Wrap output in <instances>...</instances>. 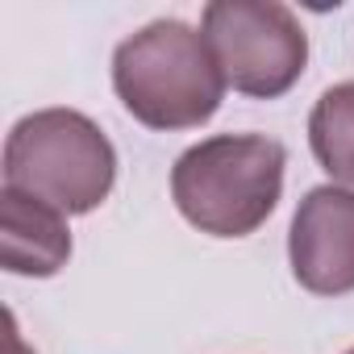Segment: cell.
<instances>
[{"instance_id":"obj_1","label":"cell","mask_w":354,"mask_h":354,"mask_svg":"<svg viewBox=\"0 0 354 354\" xmlns=\"http://www.w3.org/2000/svg\"><path fill=\"white\" fill-rule=\"evenodd\" d=\"M221 63L188 21H150L113 50V92L146 129H196L225 100Z\"/></svg>"},{"instance_id":"obj_8","label":"cell","mask_w":354,"mask_h":354,"mask_svg":"<svg viewBox=\"0 0 354 354\" xmlns=\"http://www.w3.org/2000/svg\"><path fill=\"white\" fill-rule=\"evenodd\" d=\"M9 354H30L26 342H21V333H17V317L13 313H9Z\"/></svg>"},{"instance_id":"obj_5","label":"cell","mask_w":354,"mask_h":354,"mask_svg":"<svg viewBox=\"0 0 354 354\" xmlns=\"http://www.w3.org/2000/svg\"><path fill=\"white\" fill-rule=\"evenodd\" d=\"M288 259L304 292H354V188L321 184L304 192L288 230Z\"/></svg>"},{"instance_id":"obj_6","label":"cell","mask_w":354,"mask_h":354,"mask_svg":"<svg viewBox=\"0 0 354 354\" xmlns=\"http://www.w3.org/2000/svg\"><path fill=\"white\" fill-rule=\"evenodd\" d=\"M0 242H5V271L50 279L71 259L67 213L55 205L26 196L17 188H0Z\"/></svg>"},{"instance_id":"obj_9","label":"cell","mask_w":354,"mask_h":354,"mask_svg":"<svg viewBox=\"0 0 354 354\" xmlns=\"http://www.w3.org/2000/svg\"><path fill=\"white\" fill-rule=\"evenodd\" d=\"M346 354H354V346H350V350H346Z\"/></svg>"},{"instance_id":"obj_4","label":"cell","mask_w":354,"mask_h":354,"mask_svg":"<svg viewBox=\"0 0 354 354\" xmlns=\"http://www.w3.org/2000/svg\"><path fill=\"white\" fill-rule=\"evenodd\" d=\"M221 75L234 92L275 100L296 88L308 63V34L279 0H213L201 13Z\"/></svg>"},{"instance_id":"obj_2","label":"cell","mask_w":354,"mask_h":354,"mask_svg":"<svg viewBox=\"0 0 354 354\" xmlns=\"http://www.w3.org/2000/svg\"><path fill=\"white\" fill-rule=\"evenodd\" d=\"M288 150L267 133H213L171 167V201L209 238L254 234L283 196Z\"/></svg>"},{"instance_id":"obj_7","label":"cell","mask_w":354,"mask_h":354,"mask_svg":"<svg viewBox=\"0 0 354 354\" xmlns=\"http://www.w3.org/2000/svg\"><path fill=\"white\" fill-rule=\"evenodd\" d=\"M308 146L333 184L354 188V80L321 92L308 113Z\"/></svg>"},{"instance_id":"obj_3","label":"cell","mask_w":354,"mask_h":354,"mask_svg":"<svg viewBox=\"0 0 354 354\" xmlns=\"http://www.w3.org/2000/svg\"><path fill=\"white\" fill-rule=\"evenodd\" d=\"M117 184V150L80 109H38L5 138V188L38 196L67 217L109 201Z\"/></svg>"}]
</instances>
